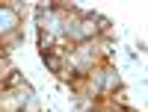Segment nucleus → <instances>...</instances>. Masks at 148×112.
<instances>
[{
  "label": "nucleus",
  "instance_id": "1",
  "mask_svg": "<svg viewBox=\"0 0 148 112\" xmlns=\"http://www.w3.org/2000/svg\"><path fill=\"white\" fill-rule=\"evenodd\" d=\"M12 71H15V68H12V62H9V56H0V80H6L9 74H12Z\"/></svg>",
  "mask_w": 148,
  "mask_h": 112
},
{
  "label": "nucleus",
  "instance_id": "2",
  "mask_svg": "<svg viewBox=\"0 0 148 112\" xmlns=\"http://www.w3.org/2000/svg\"><path fill=\"white\" fill-rule=\"evenodd\" d=\"M0 112H3V109H0Z\"/></svg>",
  "mask_w": 148,
  "mask_h": 112
}]
</instances>
